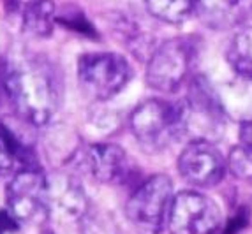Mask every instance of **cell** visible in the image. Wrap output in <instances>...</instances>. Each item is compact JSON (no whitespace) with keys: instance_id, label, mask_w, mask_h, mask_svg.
<instances>
[{"instance_id":"19","label":"cell","mask_w":252,"mask_h":234,"mask_svg":"<svg viewBox=\"0 0 252 234\" xmlns=\"http://www.w3.org/2000/svg\"><path fill=\"white\" fill-rule=\"evenodd\" d=\"M18 229V220L11 215V211L0 209V234L14 233Z\"/></svg>"},{"instance_id":"20","label":"cell","mask_w":252,"mask_h":234,"mask_svg":"<svg viewBox=\"0 0 252 234\" xmlns=\"http://www.w3.org/2000/svg\"><path fill=\"white\" fill-rule=\"evenodd\" d=\"M240 141L244 146L252 148V117L240 125Z\"/></svg>"},{"instance_id":"13","label":"cell","mask_w":252,"mask_h":234,"mask_svg":"<svg viewBox=\"0 0 252 234\" xmlns=\"http://www.w3.org/2000/svg\"><path fill=\"white\" fill-rule=\"evenodd\" d=\"M227 62L240 78L252 80V27L235 33L227 48Z\"/></svg>"},{"instance_id":"11","label":"cell","mask_w":252,"mask_h":234,"mask_svg":"<svg viewBox=\"0 0 252 234\" xmlns=\"http://www.w3.org/2000/svg\"><path fill=\"white\" fill-rule=\"evenodd\" d=\"M194 13L212 29H227L238 21L240 0H198Z\"/></svg>"},{"instance_id":"1","label":"cell","mask_w":252,"mask_h":234,"mask_svg":"<svg viewBox=\"0 0 252 234\" xmlns=\"http://www.w3.org/2000/svg\"><path fill=\"white\" fill-rule=\"evenodd\" d=\"M5 92L14 113L32 125L48 123L59 106L57 81L37 63L14 67L5 76Z\"/></svg>"},{"instance_id":"4","label":"cell","mask_w":252,"mask_h":234,"mask_svg":"<svg viewBox=\"0 0 252 234\" xmlns=\"http://www.w3.org/2000/svg\"><path fill=\"white\" fill-rule=\"evenodd\" d=\"M198 57L196 41L190 37H175L160 44L150 57L147 81L154 90L162 93L177 92L192 72Z\"/></svg>"},{"instance_id":"18","label":"cell","mask_w":252,"mask_h":234,"mask_svg":"<svg viewBox=\"0 0 252 234\" xmlns=\"http://www.w3.org/2000/svg\"><path fill=\"white\" fill-rule=\"evenodd\" d=\"M247 211L245 209H242V211H238V213L235 215V217L229 220V224H227L226 227V234H236L240 229H244L245 226H247Z\"/></svg>"},{"instance_id":"8","label":"cell","mask_w":252,"mask_h":234,"mask_svg":"<svg viewBox=\"0 0 252 234\" xmlns=\"http://www.w3.org/2000/svg\"><path fill=\"white\" fill-rule=\"evenodd\" d=\"M227 162L212 141L192 139L178 157V171L185 181L199 188L217 185L224 178Z\"/></svg>"},{"instance_id":"15","label":"cell","mask_w":252,"mask_h":234,"mask_svg":"<svg viewBox=\"0 0 252 234\" xmlns=\"http://www.w3.org/2000/svg\"><path fill=\"white\" fill-rule=\"evenodd\" d=\"M227 167L236 178L242 180H252V148L240 145L238 148H233L227 159Z\"/></svg>"},{"instance_id":"21","label":"cell","mask_w":252,"mask_h":234,"mask_svg":"<svg viewBox=\"0 0 252 234\" xmlns=\"http://www.w3.org/2000/svg\"><path fill=\"white\" fill-rule=\"evenodd\" d=\"M13 166H14L13 157H11V153H9L5 143L2 141V138H0V171H7V169H11Z\"/></svg>"},{"instance_id":"10","label":"cell","mask_w":252,"mask_h":234,"mask_svg":"<svg viewBox=\"0 0 252 234\" xmlns=\"http://www.w3.org/2000/svg\"><path fill=\"white\" fill-rule=\"evenodd\" d=\"M85 162L94 178L102 183L120 181L127 171L126 151L113 143H99L90 146Z\"/></svg>"},{"instance_id":"7","label":"cell","mask_w":252,"mask_h":234,"mask_svg":"<svg viewBox=\"0 0 252 234\" xmlns=\"http://www.w3.org/2000/svg\"><path fill=\"white\" fill-rule=\"evenodd\" d=\"M9 211L18 222H34L50 209V183L37 167H25L7 185Z\"/></svg>"},{"instance_id":"3","label":"cell","mask_w":252,"mask_h":234,"mask_svg":"<svg viewBox=\"0 0 252 234\" xmlns=\"http://www.w3.org/2000/svg\"><path fill=\"white\" fill-rule=\"evenodd\" d=\"M173 199V183L168 176H152L129 197L126 206L127 218L136 229L147 234H160L168 227Z\"/></svg>"},{"instance_id":"12","label":"cell","mask_w":252,"mask_h":234,"mask_svg":"<svg viewBox=\"0 0 252 234\" xmlns=\"http://www.w3.org/2000/svg\"><path fill=\"white\" fill-rule=\"evenodd\" d=\"M57 21V9L51 0H32L23 9V29L34 37H48Z\"/></svg>"},{"instance_id":"16","label":"cell","mask_w":252,"mask_h":234,"mask_svg":"<svg viewBox=\"0 0 252 234\" xmlns=\"http://www.w3.org/2000/svg\"><path fill=\"white\" fill-rule=\"evenodd\" d=\"M81 231L83 234H117V226L113 218L101 211H85L81 215Z\"/></svg>"},{"instance_id":"9","label":"cell","mask_w":252,"mask_h":234,"mask_svg":"<svg viewBox=\"0 0 252 234\" xmlns=\"http://www.w3.org/2000/svg\"><path fill=\"white\" fill-rule=\"evenodd\" d=\"M184 102L185 134L192 132L194 139L212 141V136L222 130V108L203 78H194L190 93Z\"/></svg>"},{"instance_id":"6","label":"cell","mask_w":252,"mask_h":234,"mask_svg":"<svg viewBox=\"0 0 252 234\" xmlns=\"http://www.w3.org/2000/svg\"><path fill=\"white\" fill-rule=\"evenodd\" d=\"M220 226V211L208 196L199 192L175 196L168 218L171 234H215Z\"/></svg>"},{"instance_id":"14","label":"cell","mask_w":252,"mask_h":234,"mask_svg":"<svg viewBox=\"0 0 252 234\" xmlns=\"http://www.w3.org/2000/svg\"><path fill=\"white\" fill-rule=\"evenodd\" d=\"M148 13L166 23H182L196 11L198 0H145Z\"/></svg>"},{"instance_id":"17","label":"cell","mask_w":252,"mask_h":234,"mask_svg":"<svg viewBox=\"0 0 252 234\" xmlns=\"http://www.w3.org/2000/svg\"><path fill=\"white\" fill-rule=\"evenodd\" d=\"M57 21L60 25L67 27V29L74 30V32L81 33V35H87V37H95V29L90 25V21L85 18V14L78 9H63L62 13L57 14Z\"/></svg>"},{"instance_id":"5","label":"cell","mask_w":252,"mask_h":234,"mask_svg":"<svg viewBox=\"0 0 252 234\" xmlns=\"http://www.w3.org/2000/svg\"><path fill=\"white\" fill-rule=\"evenodd\" d=\"M130 65L118 53H89L78 62V80L95 100H108L120 93L130 80Z\"/></svg>"},{"instance_id":"2","label":"cell","mask_w":252,"mask_h":234,"mask_svg":"<svg viewBox=\"0 0 252 234\" xmlns=\"http://www.w3.org/2000/svg\"><path fill=\"white\" fill-rule=\"evenodd\" d=\"M130 130L147 151H160L185 136V102L145 100L130 115Z\"/></svg>"}]
</instances>
